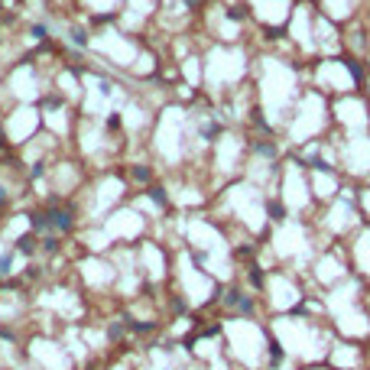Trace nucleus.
<instances>
[{
  "instance_id": "3",
  "label": "nucleus",
  "mask_w": 370,
  "mask_h": 370,
  "mask_svg": "<svg viewBox=\"0 0 370 370\" xmlns=\"http://www.w3.org/2000/svg\"><path fill=\"white\" fill-rule=\"evenodd\" d=\"M16 250L30 257L33 250H36V240H33V234H26V237H20V240H16Z\"/></svg>"
},
{
  "instance_id": "7",
  "label": "nucleus",
  "mask_w": 370,
  "mask_h": 370,
  "mask_svg": "<svg viewBox=\"0 0 370 370\" xmlns=\"http://www.w3.org/2000/svg\"><path fill=\"white\" fill-rule=\"evenodd\" d=\"M149 198H153L156 205H159V208L166 205V195H162V188H149Z\"/></svg>"
},
{
  "instance_id": "4",
  "label": "nucleus",
  "mask_w": 370,
  "mask_h": 370,
  "mask_svg": "<svg viewBox=\"0 0 370 370\" xmlns=\"http://www.w3.org/2000/svg\"><path fill=\"white\" fill-rule=\"evenodd\" d=\"M266 211H270L273 221H286V208H283V205H276V201H270V205H266Z\"/></svg>"
},
{
  "instance_id": "2",
  "label": "nucleus",
  "mask_w": 370,
  "mask_h": 370,
  "mask_svg": "<svg viewBox=\"0 0 370 370\" xmlns=\"http://www.w3.org/2000/svg\"><path fill=\"white\" fill-rule=\"evenodd\" d=\"M266 354H270V367H279V364L286 361V351H283V344H279L276 338H270V344H266Z\"/></svg>"
},
{
  "instance_id": "11",
  "label": "nucleus",
  "mask_w": 370,
  "mask_h": 370,
  "mask_svg": "<svg viewBox=\"0 0 370 370\" xmlns=\"http://www.w3.org/2000/svg\"><path fill=\"white\" fill-rule=\"evenodd\" d=\"M185 3H188V7H195V3H198V0H185Z\"/></svg>"
},
{
  "instance_id": "9",
  "label": "nucleus",
  "mask_w": 370,
  "mask_h": 370,
  "mask_svg": "<svg viewBox=\"0 0 370 370\" xmlns=\"http://www.w3.org/2000/svg\"><path fill=\"white\" fill-rule=\"evenodd\" d=\"M133 176H137L140 182H147V179H149V169H143V166H137V169H133Z\"/></svg>"
},
{
  "instance_id": "5",
  "label": "nucleus",
  "mask_w": 370,
  "mask_h": 370,
  "mask_svg": "<svg viewBox=\"0 0 370 370\" xmlns=\"http://www.w3.org/2000/svg\"><path fill=\"white\" fill-rule=\"evenodd\" d=\"M10 266H13V254H3V257H0V276H7Z\"/></svg>"
},
{
  "instance_id": "6",
  "label": "nucleus",
  "mask_w": 370,
  "mask_h": 370,
  "mask_svg": "<svg viewBox=\"0 0 370 370\" xmlns=\"http://www.w3.org/2000/svg\"><path fill=\"white\" fill-rule=\"evenodd\" d=\"M72 42H75V46H88V33L85 30H72Z\"/></svg>"
},
{
  "instance_id": "10",
  "label": "nucleus",
  "mask_w": 370,
  "mask_h": 370,
  "mask_svg": "<svg viewBox=\"0 0 370 370\" xmlns=\"http://www.w3.org/2000/svg\"><path fill=\"white\" fill-rule=\"evenodd\" d=\"M33 36H39V39H46V36H49V30H46V26H33Z\"/></svg>"
},
{
  "instance_id": "1",
  "label": "nucleus",
  "mask_w": 370,
  "mask_h": 370,
  "mask_svg": "<svg viewBox=\"0 0 370 370\" xmlns=\"http://www.w3.org/2000/svg\"><path fill=\"white\" fill-rule=\"evenodd\" d=\"M72 211H65V208H46V211H39V215H33V227L36 231H59V234H65L72 227Z\"/></svg>"
},
{
  "instance_id": "8",
  "label": "nucleus",
  "mask_w": 370,
  "mask_h": 370,
  "mask_svg": "<svg viewBox=\"0 0 370 370\" xmlns=\"http://www.w3.org/2000/svg\"><path fill=\"white\" fill-rule=\"evenodd\" d=\"M250 279H254V286H257V289L263 286V273H260V266H250Z\"/></svg>"
}]
</instances>
